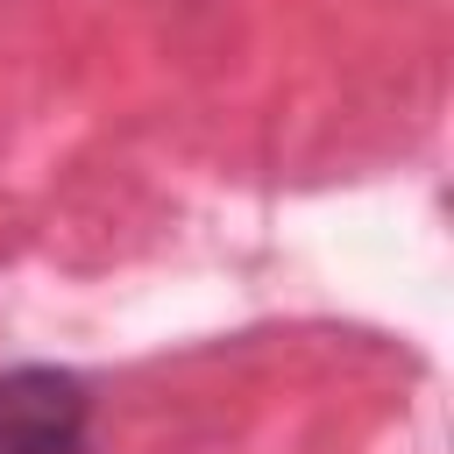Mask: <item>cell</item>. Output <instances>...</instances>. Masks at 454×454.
Listing matches in <instances>:
<instances>
[{
  "instance_id": "1",
  "label": "cell",
  "mask_w": 454,
  "mask_h": 454,
  "mask_svg": "<svg viewBox=\"0 0 454 454\" xmlns=\"http://www.w3.org/2000/svg\"><path fill=\"white\" fill-rule=\"evenodd\" d=\"M0 454H92V390L71 369H0Z\"/></svg>"
}]
</instances>
